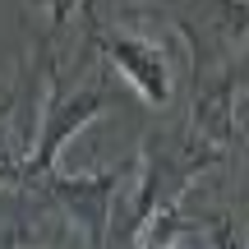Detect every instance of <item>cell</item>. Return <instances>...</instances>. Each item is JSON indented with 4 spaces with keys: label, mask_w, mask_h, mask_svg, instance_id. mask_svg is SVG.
Instances as JSON below:
<instances>
[{
    "label": "cell",
    "mask_w": 249,
    "mask_h": 249,
    "mask_svg": "<svg viewBox=\"0 0 249 249\" xmlns=\"http://www.w3.org/2000/svg\"><path fill=\"white\" fill-rule=\"evenodd\" d=\"M107 102H111V92L102 88V83H92V88H74V92H51L46 107H42V124H37L33 143H28V152H23L18 185H37L42 176L60 171L55 161H60L65 143H70L83 124L97 120L102 111H107Z\"/></svg>",
    "instance_id": "1"
},
{
    "label": "cell",
    "mask_w": 249,
    "mask_h": 249,
    "mask_svg": "<svg viewBox=\"0 0 249 249\" xmlns=\"http://www.w3.org/2000/svg\"><path fill=\"white\" fill-rule=\"evenodd\" d=\"M129 180H134V166L88 171V176H65V171H51V176L37 180V189H42V194L83 231L88 249H102V245H107L111 213H116V198H120V189L129 185Z\"/></svg>",
    "instance_id": "2"
},
{
    "label": "cell",
    "mask_w": 249,
    "mask_h": 249,
    "mask_svg": "<svg viewBox=\"0 0 249 249\" xmlns=\"http://www.w3.org/2000/svg\"><path fill=\"white\" fill-rule=\"evenodd\" d=\"M97 51L107 55V65L139 92L143 107L152 111H166L176 102V74L180 60L166 42L157 37H143V33H97Z\"/></svg>",
    "instance_id": "3"
},
{
    "label": "cell",
    "mask_w": 249,
    "mask_h": 249,
    "mask_svg": "<svg viewBox=\"0 0 249 249\" xmlns=\"http://www.w3.org/2000/svg\"><path fill=\"white\" fill-rule=\"evenodd\" d=\"M185 231H198V226H189L185 217H180V208H166V213H157V217L148 222L139 249H176V240H180Z\"/></svg>",
    "instance_id": "4"
},
{
    "label": "cell",
    "mask_w": 249,
    "mask_h": 249,
    "mask_svg": "<svg viewBox=\"0 0 249 249\" xmlns=\"http://www.w3.org/2000/svg\"><path fill=\"white\" fill-rule=\"evenodd\" d=\"M198 231H203V245L208 249H249V231L235 222V217H226V213L208 217Z\"/></svg>",
    "instance_id": "5"
},
{
    "label": "cell",
    "mask_w": 249,
    "mask_h": 249,
    "mask_svg": "<svg viewBox=\"0 0 249 249\" xmlns=\"http://www.w3.org/2000/svg\"><path fill=\"white\" fill-rule=\"evenodd\" d=\"M18 166H23V161L5 152V134H0V180H18Z\"/></svg>",
    "instance_id": "6"
}]
</instances>
